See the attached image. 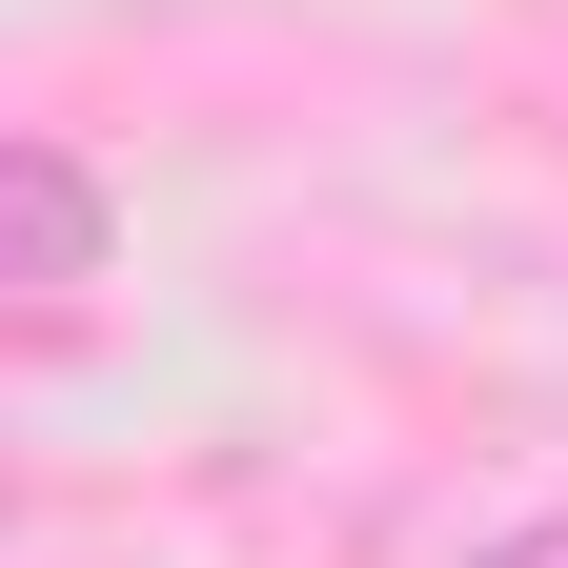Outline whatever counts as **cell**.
I'll list each match as a JSON object with an SVG mask.
<instances>
[{"label": "cell", "instance_id": "cell-1", "mask_svg": "<svg viewBox=\"0 0 568 568\" xmlns=\"http://www.w3.org/2000/svg\"><path fill=\"white\" fill-rule=\"evenodd\" d=\"M61 284H102V163L0 142V305H61Z\"/></svg>", "mask_w": 568, "mask_h": 568}, {"label": "cell", "instance_id": "cell-2", "mask_svg": "<svg viewBox=\"0 0 568 568\" xmlns=\"http://www.w3.org/2000/svg\"><path fill=\"white\" fill-rule=\"evenodd\" d=\"M467 568H568V508H528V528H487Z\"/></svg>", "mask_w": 568, "mask_h": 568}, {"label": "cell", "instance_id": "cell-3", "mask_svg": "<svg viewBox=\"0 0 568 568\" xmlns=\"http://www.w3.org/2000/svg\"><path fill=\"white\" fill-rule=\"evenodd\" d=\"M0 528H21V487H0Z\"/></svg>", "mask_w": 568, "mask_h": 568}]
</instances>
